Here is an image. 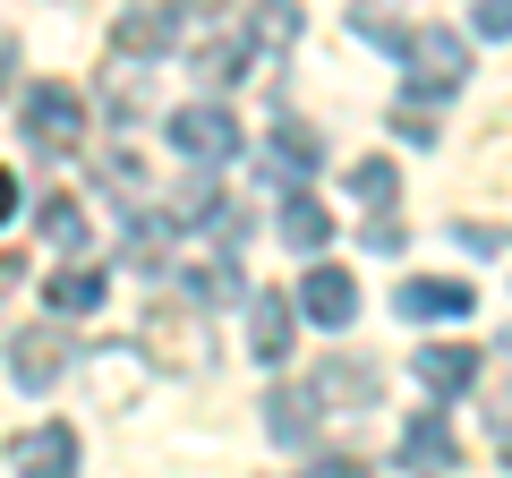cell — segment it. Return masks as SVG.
<instances>
[{
    "instance_id": "1",
    "label": "cell",
    "mask_w": 512,
    "mask_h": 478,
    "mask_svg": "<svg viewBox=\"0 0 512 478\" xmlns=\"http://www.w3.org/2000/svg\"><path fill=\"white\" fill-rule=\"evenodd\" d=\"M18 129L35 137L43 154H77V146H86V103H77L69 86H35L18 103Z\"/></svg>"
},
{
    "instance_id": "2",
    "label": "cell",
    "mask_w": 512,
    "mask_h": 478,
    "mask_svg": "<svg viewBox=\"0 0 512 478\" xmlns=\"http://www.w3.org/2000/svg\"><path fill=\"white\" fill-rule=\"evenodd\" d=\"M402 69H410V86H419V94H453L461 77H470V43L444 35V26H410Z\"/></svg>"
},
{
    "instance_id": "3",
    "label": "cell",
    "mask_w": 512,
    "mask_h": 478,
    "mask_svg": "<svg viewBox=\"0 0 512 478\" xmlns=\"http://www.w3.org/2000/svg\"><path fill=\"white\" fill-rule=\"evenodd\" d=\"M171 146H180L188 163H231L248 137H239V120L222 103H188V111H171Z\"/></svg>"
},
{
    "instance_id": "4",
    "label": "cell",
    "mask_w": 512,
    "mask_h": 478,
    "mask_svg": "<svg viewBox=\"0 0 512 478\" xmlns=\"http://www.w3.org/2000/svg\"><path fill=\"white\" fill-rule=\"evenodd\" d=\"M9 461H18V478H77V427L69 419H43Z\"/></svg>"
},
{
    "instance_id": "5",
    "label": "cell",
    "mask_w": 512,
    "mask_h": 478,
    "mask_svg": "<svg viewBox=\"0 0 512 478\" xmlns=\"http://www.w3.org/2000/svg\"><path fill=\"white\" fill-rule=\"evenodd\" d=\"M248 359H265V368L291 359V299L282 291H248Z\"/></svg>"
},
{
    "instance_id": "6",
    "label": "cell",
    "mask_w": 512,
    "mask_h": 478,
    "mask_svg": "<svg viewBox=\"0 0 512 478\" xmlns=\"http://www.w3.org/2000/svg\"><path fill=\"white\" fill-rule=\"evenodd\" d=\"M60 368H69V342H60V333H18V342H9V376H18V393L60 385Z\"/></svg>"
},
{
    "instance_id": "7",
    "label": "cell",
    "mask_w": 512,
    "mask_h": 478,
    "mask_svg": "<svg viewBox=\"0 0 512 478\" xmlns=\"http://www.w3.org/2000/svg\"><path fill=\"white\" fill-rule=\"evenodd\" d=\"M299 308H308V325H350V316H359V291H350L342 265H308V282H299Z\"/></svg>"
},
{
    "instance_id": "8",
    "label": "cell",
    "mask_w": 512,
    "mask_h": 478,
    "mask_svg": "<svg viewBox=\"0 0 512 478\" xmlns=\"http://www.w3.org/2000/svg\"><path fill=\"white\" fill-rule=\"evenodd\" d=\"M461 461V444H453V427L427 410V419H410V436H402V470H419V478H444Z\"/></svg>"
},
{
    "instance_id": "9",
    "label": "cell",
    "mask_w": 512,
    "mask_h": 478,
    "mask_svg": "<svg viewBox=\"0 0 512 478\" xmlns=\"http://www.w3.org/2000/svg\"><path fill=\"white\" fill-rule=\"evenodd\" d=\"M171 43H180V9H128L120 26H111V52H171Z\"/></svg>"
},
{
    "instance_id": "10",
    "label": "cell",
    "mask_w": 512,
    "mask_h": 478,
    "mask_svg": "<svg viewBox=\"0 0 512 478\" xmlns=\"http://www.w3.org/2000/svg\"><path fill=\"white\" fill-rule=\"evenodd\" d=\"M470 308H478V291H470V282H444V274L402 282V316H470Z\"/></svg>"
},
{
    "instance_id": "11",
    "label": "cell",
    "mask_w": 512,
    "mask_h": 478,
    "mask_svg": "<svg viewBox=\"0 0 512 478\" xmlns=\"http://www.w3.org/2000/svg\"><path fill=\"white\" fill-rule=\"evenodd\" d=\"M478 376V350L470 342H436V350H419V385L427 393H461Z\"/></svg>"
},
{
    "instance_id": "12",
    "label": "cell",
    "mask_w": 512,
    "mask_h": 478,
    "mask_svg": "<svg viewBox=\"0 0 512 478\" xmlns=\"http://www.w3.org/2000/svg\"><path fill=\"white\" fill-rule=\"evenodd\" d=\"M308 393H316V402H376L384 385H376V368H359V359H325Z\"/></svg>"
},
{
    "instance_id": "13",
    "label": "cell",
    "mask_w": 512,
    "mask_h": 478,
    "mask_svg": "<svg viewBox=\"0 0 512 478\" xmlns=\"http://www.w3.org/2000/svg\"><path fill=\"white\" fill-rule=\"evenodd\" d=\"M103 291H111V282L94 274V265H60V274L43 282V299H52L60 316H86V308H103Z\"/></svg>"
},
{
    "instance_id": "14",
    "label": "cell",
    "mask_w": 512,
    "mask_h": 478,
    "mask_svg": "<svg viewBox=\"0 0 512 478\" xmlns=\"http://www.w3.org/2000/svg\"><path fill=\"white\" fill-rule=\"evenodd\" d=\"M265 163L282 171V180H316V163H325V146H316V129H299V120H282L274 129V154Z\"/></svg>"
},
{
    "instance_id": "15",
    "label": "cell",
    "mask_w": 512,
    "mask_h": 478,
    "mask_svg": "<svg viewBox=\"0 0 512 478\" xmlns=\"http://www.w3.org/2000/svg\"><path fill=\"white\" fill-rule=\"evenodd\" d=\"M316 393H274V402H265V427H274V444H308L316 436Z\"/></svg>"
},
{
    "instance_id": "16",
    "label": "cell",
    "mask_w": 512,
    "mask_h": 478,
    "mask_svg": "<svg viewBox=\"0 0 512 478\" xmlns=\"http://www.w3.org/2000/svg\"><path fill=\"white\" fill-rule=\"evenodd\" d=\"M282 239H291V248H325V239H333V214H325L316 197H291V205H282Z\"/></svg>"
},
{
    "instance_id": "17",
    "label": "cell",
    "mask_w": 512,
    "mask_h": 478,
    "mask_svg": "<svg viewBox=\"0 0 512 478\" xmlns=\"http://www.w3.org/2000/svg\"><path fill=\"white\" fill-rule=\"evenodd\" d=\"M35 214H43V239H52V248H86V214H77V197H43L35 205Z\"/></svg>"
},
{
    "instance_id": "18",
    "label": "cell",
    "mask_w": 512,
    "mask_h": 478,
    "mask_svg": "<svg viewBox=\"0 0 512 478\" xmlns=\"http://www.w3.org/2000/svg\"><path fill=\"white\" fill-rule=\"evenodd\" d=\"M350 188H359V197H367V205H393V197H402V171L384 163V154H367V163H359V171H350Z\"/></svg>"
},
{
    "instance_id": "19",
    "label": "cell",
    "mask_w": 512,
    "mask_h": 478,
    "mask_svg": "<svg viewBox=\"0 0 512 478\" xmlns=\"http://www.w3.org/2000/svg\"><path fill=\"white\" fill-rule=\"evenodd\" d=\"M393 129H402V137H410V146H427V137H436V120H427V111H419V103H393Z\"/></svg>"
},
{
    "instance_id": "20",
    "label": "cell",
    "mask_w": 512,
    "mask_h": 478,
    "mask_svg": "<svg viewBox=\"0 0 512 478\" xmlns=\"http://www.w3.org/2000/svg\"><path fill=\"white\" fill-rule=\"evenodd\" d=\"M478 35H495V43L512 35V0H478Z\"/></svg>"
},
{
    "instance_id": "21",
    "label": "cell",
    "mask_w": 512,
    "mask_h": 478,
    "mask_svg": "<svg viewBox=\"0 0 512 478\" xmlns=\"http://www.w3.org/2000/svg\"><path fill=\"white\" fill-rule=\"evenodd\" d=\"M504 461H512V436H504Z\"/></svg>"
}]
</instances>
